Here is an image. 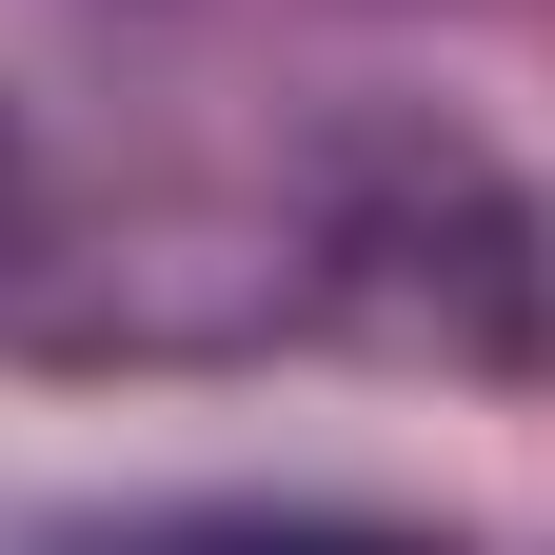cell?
Returning a JSON list of instances; mask_svg holds the SVG:
<instances>
[{"label": "cell", "mask_w": 555, "mask_h": 555, "mask_svg": "<svg viewBox=\"0 0 555 555\" xmlns=\"http://www.w3.org/2000/svg\"><path fill=\"white\" fill-rule=\"evenodd\" d=\"M119 555H416V535H377V516H159Z\"/></svg>", "instance_id": "1"}]
</instances>
